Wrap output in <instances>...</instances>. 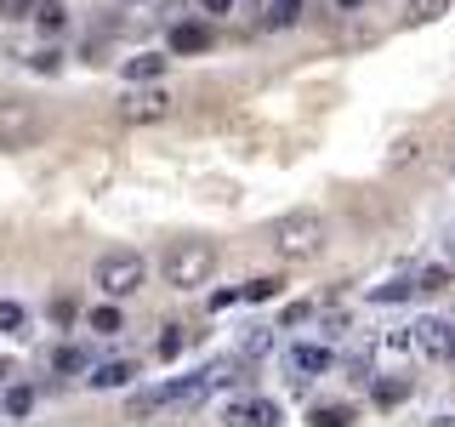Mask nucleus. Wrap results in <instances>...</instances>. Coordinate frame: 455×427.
Returning <instances> with one entry per match:
<instances>
[{
  "mask_svg": "<svg viewBox=\"0 0 455 427\" xmlns=\"http://www.w3.org/2000/svg\"><path fill=\"white\" fill-rule=\"evenodd\" d=\"M205 46H211L205 23H177V28H171V52H205Z\"/></svg>",
  "mask_w": 455,
  "mask_h": 427,
  "instance_id": "obj_11",
  "label": "nucleus"
},
{
  "mask_svg": "<svg viewBox=\"0 0 455 427\" xmlns=\"http://www.w3.org/2000/svg\"><path fill=\"white\" fill-rule=\"evenodd\" d=\"M331 365H336V353L324 348V342H296V348H291V370H296V382H307V376H324Z\"/></svg>",
  "mask_w": 455,
  "mask_h": 427,
  "instance_id": "obj_8",
  "label": "nucleus"
},
{
  "mask_svg": "<svg viewBox=\"0 0 455 427\" xmlns=\"http://www.w3.org/2000/svg\"><path fill=\"white\" fill-rule=\"evenodd\" d=\"M35 410V388H6V416H28Z\"/></svg>",
  "mask_w": 455,
  "mask_h": 427,
  "instance_id": "obj_20",
  "label": "nucleus"
},
{
  "mask_svg": "<svg viewBox=\"0 0 455 427\" xmlns=\"http://www.w3.org/2000/svg\"><path fill=\"white\" fill-rule=\"evenodd\" d=\"M6 376H12V365H6V359H0V388H6Z\"/></svg>",
  "mask_w": 455,
  "mask_h": 427,
  "instance_id": "obj_27",
  "label": "nucleus"
},
{
  "mask_svg": "<svg viewBox=\"0 0 455 427\" xmlns=\"http://www.w3.org/2000/svg\"><path fill=\"white\" fill-rule=\"evenodd\" d=\"M23 325H28L23 302H0V336H23Z\"/></svg>",
  "mask_w": 455,
  "mask_h": 427,
  "instance_id": "obj_18",
  "label": "nucleus"
},
{
  "mask_svg": "<svg viewBox=\"0 0 455 427\" xmlns=\"http://www.w3.org/2000/svg\"><path fill=\"white\" fill-rule=\"evenodd\" d=\"M410 291H416V279L404 274V279H387V285H376V291H370V302H404Z\"/></svg>",
  "mask_w": 455,
  "mask_h": 427,
  "instance_id": "obj_17",
  "label": "nucleus"
},
{
  "mask_svg": "<svg viewBox=\"0 0 455 427\" xmlns=\"http://www.w3.org/2000/svg\"><path fill=\"white\" fill-rule=\"evenodd\" d=\"M142 279H148V262H142L137 251H108V256H97V268H92V285L103 296H137L142 291Z\"/></svg>",
  "mask_w": 455,
  "mask_h": 427,
  "instance_id": "obj_3",
  "label": "nucleus"
},
{
  "mask_svg": "<svg viewBox=\"0 0 455 427\" xmlns=\"http://www.w3.org/2000/svg\"><path fill=\"white\" fill-rule=\"evenodd\" d=\"M132 382H137V365H132V359H108V365H97V370H92V388H97V393L132 388Z\"/></svg>",
  "mask_w": 455,
  "mask_h": 427,
  "instance_id": "obj_9",
  "label": "nucleus"
},
{
  "mask_svg": "<svg viewBox=\"0 0 455 427\" xmlns=\"http://www.w3.org/2000/svg\"><path fill=\"white\" fill-rule=\"evenodd\" d=\"M92 331H97V336H114V331H125L120 308H92Z\"/></svg>",
  "mask_w": 455,
  "mask_h": 427,
  "instance_id": "obj_19",
  "label": "nucleus"
},
{
  "mask_svg": "<svg viewBox=\"0 0 455 427\" xmlns=\"http://www.w3.org/2000/svg\"><path fill=\"white\" fill-rule=\"evenodd\" d=\"M35 23H40V28H46V35H57V28H63V23H68V12H63V6H57V0H46V6H40V12H35Z\"/></svg>",
  "mask_w": 455,
  "mask_h": 427,
  "instance_id": "obj_21",
  "label": "nucleus"
},
{
  "mask_svg": "<svg viewBox=\"0 0 455 427\" xmlns=\"http://www.w3.org/2000/svg\"><path fill=\"white\" fill-rule=\"evenodd\" d=\"M182 353V331L177 325H165V336H160V359H177Z\"/></svg>",
  "mask_w": 455,
  "mask_h": 427,
  "instance_id": "obj_24",
  "label": "nucleus"
},
{
  "mask_svg": "<svg viewBox=\"0 0 455 427\" xmlns=\"http://www.w3.org/2000/svg\"><path fill=\"white\" fill-rule=\"evenodd\" d=\"M376 405H398V399H410V376H387V382H376Z\"/></svg>",
  "mask_w": 455,
  "mask_h": 427,
  "instance_id": "obj_16",
  "label": "nucleus"
},
{
  "mask_svg": "<svg viewBox=\"0 0 455 427\" xmlns=\"http://www.w3.org/2000/svg\"><path fill=\"white\" fill-rule=\"evenodd\" d=\"M336 6H341V12H353V6H364V0H336Z\"/></svg>",
  "mask_w": 455,
  "mask_h": 427,
  "instance_id": "obj_26",
  "label": "nucleus"
},
{
  "mask_svg": "<svg viewBox=\"0 0 455 427\" xmlns=\"http://www.w3.org/2000/svg\"><path fill=\"white\" fill-rule=\"evenodd\" d=\"M120 114H125L132 125H154V120H165V114H171V97H165V92H132V97L120 103Z\"/></svg>",
  "mask_w": 455,
  "mask_h": 427,
  "instance_id": "obj_7",
  "label": "nucleus"
},
{
  "mask_svg": "<svg viewBox=\"0 0 455 427\" xmlns=\"http://www.w3.org/2000/svg\"><path fill=\"white\" fill-rule=\"evenodd\" d=\"M205 12H234V0H205Z\"/></svg>",
  "mask_w": 455,
  "mask_h": 427,
  "instance_id": "obj_25",
  "label": "nucleus"
},
{
  "mask_svg": "<svg viewBox=\"0 0 455 427\" xmlns=\"http://www.w3.org/2000/svg\"><path fill=\"white\" fill-rule=\"evenodd\" d=\"M410 279H416V291H427V296H433V291H444V285H450V274H444V268H421V274H410Z\"/></svg>",
  "mask_w": 455,
  "mask_h": 427,
  "instance_id": "obj_22",
  "label": "nucleus"
},
{
  "mask_svg": "<svg viewBox=\"0 0 455 427\" xmlns=\"http://www.w3.org/2000/svg\"><path fill=\"white\" fill-rule=\"evenodd\" d=\"M52 365L63 370V376H75V370H85V353H80V348H57V353H52Z\"/></svg>",
  "mask_w": 455,
  "mask_h": 427,
  "instance_id": "obj_23",
  "label": "nucleus"
},
{
  "mask_svg": "<svg viewBox=\"0 0 455 427\" xmlns=\"http://www.w3.org/2000/svg\"><path fill=\"white\" fill-rule=\"evenodd\" d=\"M160 75H165V52H142V57H132V63H125V80H132V85L160 80Z\"/></svg>",
  "mask_w": 455,
  "mask_h": 427,
  "instance_id": "obj_12",
  "label": "nucleus"
},
{
  "mask_svg": "<svg viewBox=\"0 0 455 427\" xmlns=\"http://www.w3.org/2000/svg\"><path fill=\"white\" fill-rule=\"evenodd\" d=\"M222 422H234V427H274V422H284V410H279V399L245 393V399H228L222 405Z\"/></svg>",
  "mask_w": 455,
  "mask_h": 427,
  "instance_id": "obj_6",
  "label": "nucleus"
},
{
  "mask_svg": "<svg viewBox=\"0 0 455 427\" xmlns=\"http://www.w3.org/2000/svg\"><path fill=\"white\" fill-rule=\"evenodd\" d=\"M444 12H450V0H410L404 23H433V18H444Z\"/></svg>",
  "mask_w": 455,
  "mask_h": 427,
  "instance_id": "obj_15",
  "label": "nucleus"
},
{
  "mask_svg": "<svg viewBox=\"0 0 455 427\" xmlns=\"http://www.w3.org/2000/svg\"><path fill=\"white\" fill-rule=\"evenodd\" d=\"M165 285H177V291H199L211 274H217V246L211 239H177V246L165 251Z\"/></svg>",
  "mask_w": 455,
  "mask_h": 427,
  "instance_id": "obj_1",
  "label": "nucleus"
},
{
  "mask_svg": "<svg viewBox=\"0 0 455 427\" xmlns=\"http://www.w3.org/2000/svg\"><path fill=\"white\" fill-rule=\"evenodd\" d=\"M296 18H302V0H267V12H262L267 28H291Z\"/></svg>",
  "mask_w": 455,
  "mask_h": 427,
  "instance_id": "obj_14",
  "label": "nucleus"
},
{
  "mask_svg": "<svg viewBox=\"0 0 455 427\" xmlns=\"http://www.w3.org/2000/svg\"><path fill=\"white\" fill-rule=\"evenodd\" d=\"M279 291H284V279L262 274V279H245V285H239V302H274Z\"/></svg>",
  "mask_w": 455,
  "mask_h": 427,
  "instance_id": "obj_13",
  "label": "nucleus"
},
{
  "mask_svg": "<svg viewBox=\"0 0 455 427\" xmlns=\"http://www.w3.org/2000/svg\"><path fill=\"white\" fill-rule=\"evenodd\" d=\"M410 348H416L421 359H450L455 353V325L438 319V313H421V319L410 325Z\"/></svg>",
  "mask_w": 455,
  "mask_h": 427,
  "instance_id": "obj_4",
  "label": "nucleus"
},
{
  "mask_svg": "<svg viewBox=\"0 0 455 427\" xmlns=\"http://www.w3.org/2000/svg\"><path fill=\"white\" fill-rule=\"evenodd\" d=\"M267 246H274L279 256H291V262H302V256H319V246H324V222L313 217V211L274 217V222H267Z\"/></svg>",
  "mask_w": 455,
  "mask_h": 427,
  "instance_id": "obj_2",
  "label": "nucleus"
},
{
  "mask_svg": "<svg viewBox=\"0 0 455 427\" xmlns=\"http://www.w3.org/2000/svg\"><path fill=\"white\" fill-rule=\"evenodd\" d=\"M40 132V114L23 103V97H6L0 103V149H28V137Z\"/></svg>",
  "mask_w": 455,
  "mask_h": 427,
  "instance_id": "obj_5",
  "label": "nucleus"
},
{
  "mask_svg": "<svg viewBox=\"0 0 455 427\" xmlns=\"http://www.w3.org/2000/svg\"><path fill=\"white\" fill-rule=\"evenodd\" d=\"M307 422L313 427H353V422H359V410H353L347 399H324V405L307 410Z\"/></svg>",
  "mask_w": 455,
  "mask_h": 427,
  "instance_id": "obj_10",
  "label": "nucleus"
}]
</instances>
